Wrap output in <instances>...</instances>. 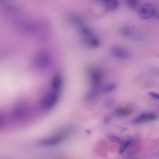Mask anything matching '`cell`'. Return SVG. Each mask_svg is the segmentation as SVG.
Here are the masks:
<instances>
[{"label":"cell","mask_w":159,"mask_h":159,"mask_svg":"<svg viewBox=\"0 0 159 159\" xmlns=\"http://www.w3.org/2000/svg\"><path fill=\"white\" fill-rule=\"evenodd\" d=\"M148 94L154 98L158 99L159 98V94L153 92H150L148 93Z\"/></svg>","instance_id":"d6986e66"},{"label":"cell","mask_w":159,"mask_h":159,"mask_svg":"<svg viewBox=\"0 0 159 159\" xmlns=\"http://www.w3.org/2000/svg\"><path fill=\"white\" fill-rule=\"evenodd\" d=\"M103 78V74L99 69H95L91 73L90 79L93 85H101Z\"/></svg>","instance_id":"ba28073f"},{"label":"cell","mask_w":159,"mask_h":159,"mask_svg":"<svg viewBox=\"0 0 159 159\" xmlns=\"http://www.w3.org/2000/svg\"><path fill=\"white\" fill-rule=\"evenodd\" d=\"M157 119L156 114L152 112H145L133 120L134 124H140L155 120Z\"/></svg>","instance_id":"8992f818"},{"label":"cell","mask_w":159,"mask_h":159,"mask_svg":"<svg viewBox=\"0 0 159 159\" xmlns=\"http://www.w3.org/2000/svg\"><path fill=\"white\" fill-rule=\"evenodd\" d=\"M155 9L154 6L149 3L143 4L139 8L138 14L139 17L143 20L149 19L155 15Z\"/></svg>","instance_id":"3957f363"},{"label":"cell","mask_w":159,"mask_h":159,"mask_svg":"<svg viewBox=\"0 0 159 159\" xmlns=\"http://www.w3.org/2000/svg\"><path fill=\"white\" fill-rule=\"evenodd\" d=\"M103 2L106 8L108 10L114 11L119 7V3L118 0H104Z\"/></svg>","instance_id":"7c38bea8"},{"label":"cell","mask_w":159,"mask_h":159,"mask_svg":"<svg viewBox=\"0 0 159 159\" xmlns=\"http://www.w3.org/2000/svg\"><path fill=\"white\" fill-rule=\"evenodd\" d=\"M127 6L132 9L136 8L139 4V0H125Z\"/></svg>","instance_id":"9a60e30c"},{"label":"cell","mask_w":159,"mask_h":159,"mask_svg":"<svg viewBox=\"0 0 159 159\" xmlns=\"http://www.w3.org/2000/svg\"><path fill=\"white\" fill-rule=\"evenodd\" d=\"M108 139L111 142L119 143L121 141V139L119 137L113 134H109L107 136Z\"/></svg>","instance_id":"ac0fdd59"},{"label":"cell","mask_w":159,"mask_h":159,"mask_svg":"<svg viewBox=\"0 0 159 159\" xmlns=\"http://www.w3.org/2000/svg\"><path fill=\"white\" fill-rule=\"evenodd\" d=\"M133 111L132 108L130 107H126L118 108L115 110L114 112L119 117H125L130 115Z\"/></svg>","instance_id":"8fae6325"},{"label":"cell","mask_w":159,"mask_h":159,"mask_svg":"<svg viewBox=\"0 0 159 159\" xmlns=\"http://www.w3.org/2000/svg\"><path fill=\"white\" fill-rule=\"evenodd\" d=\"M101 90V85H93L89 90L86 96V99L88 101L95 99L98 95Z\"/></svg>","instance_id":"30bf717a"},{"label":"cell","mask_w":159,"mask_h":159,"mask_svg":"<svg viewBox=\"0 0 159 159\" xmlns=\"http://www.w3.org/2000/svg\"><path fill=\"white\" fill-rule=\"evenodd\" d=\"M69 131L63 129L56 133L52 136L40 140V144L44 146H53L58 144L68 136Z\"/></svg>","instance_id":"6da1fadb"},{"label":"cell","mask_w":159,"mask_h":159,"mask_svg":"<svg viewBox=\"0 0 159 159\" xmlns=\"http://www.w3.org/2000/svg\"><path fill=\"white\" fill-rule=\"evenodd\" d=\"M113 55L116 58L120 59H126L130 56L129 51L124 47L121 46H116L112 49Z\"/></svg>","instance_id":"52a82bcc"},{"label":"cell","mask_w":159,"mask_h":159,"mask_svg":"<svg viewBox=\"0 0 159 159\" xmlns=\"http://www.w3.org/2000/svg\"><path fill=\"white\" fill-rule=\"evenodd\" d=\"M121 34L126 37H133V33L129 28L127 27L122 28L120 31Z\"/></svg>","instance_id":"2e32d148"},{"label":"cell","mask_w":159,"mask_h":159,"mask_svg":"<svg viewBox=\"0 0 159 159\" xmlns=\"http://www.w3.org/2000/svg\"><path fill=\"white\" fill-rule=\"evenodd\" d=\"M102 0V1H104V0Z\"/></svg>","instance_id":"44dd1931"},{"label":"cell","mask_w":159,"mask_h":159,"mask_svg":"<svg viewBox=\"0 0 159 159\" xmlns=\"http://www.w3.org/2000/svg\"><path fill=\"white\" fill-rule=\"evenodd\" d=\"M49 54L45 51H41L36 55L34 63L36 66L40 68H44L49 65L50 62Z\"/></svg>","instance_id":"277c9868"},{"label":"cell","mask_w":159,"mask_h":159,"mask_svg":"<svg viewBox=\"0 0 159 159\" xmlns=\"http://www.w3.org/2000/svg\"><path fill=\"white\" fill-rule=\"evenodd\" d=\"M63 79L60 74H56L53 77L52 82V90L59 92L61 87Z\"/></svg>","instance_id":"9c48e42d"},{"label":"cell","mask_w":159,"mask_h":159,"mask_svg":"<svg viewBox=\"0 0 159 159\" xmlns=\"http://www.w3.org/2000/svg\"><path fill=\"white\" fill-rule=\"evenodd\" d=\"M114 101L112 97H109L107 98L104 102V105L105 107L109 108L114 104Z\"/></svg>","instance_id":"e0dca14e"},{"label":"cell","mask_w":159,"mask_h":159,"mask_svg":"<svg viewBox=\"0 0 159 159\" xmlns=\"http://www.w3.org/2000/svg\"><path fill=\"white\" fill-rule=\"evenodd\" d=\"M84 41L89 46L93 48H96L99 45V39L88 28L83 27L81 28Z\"/></svg>","instance_id":"5b68a950"},{"label":"cell","mask_w":159,"mask_h":159,"mask_svg":"<svg viewBox=\"0 0 159 159\" xmlns=\"http://www.w3.org/2000/svg\"><path fill=\"white\" fill-rule=\"evenodd\" d=\"M132 139H128L121 142L119 151V153L121 154L125 151L132 143Z\"/></svg>","instance_id":"5bb4252c"},{"label":"cell","mask_w":159,"mask_h":159,"mask_svg":"<svg viewBox=\"0 0 159 159\" xmlns=\"http://www.w3.org/2000/svg\"><path fill=\"white\" fill-rule=\"evenodd\" d=\"M116 87V84L114 83L111 82L104 85L101 89L103 93H108L114 90Z\"/></svg>","instance_id":"4fadbf2b"},{"label":"cell","mask_w":159,"mask_h":159,"mask_svg":"<svg viewBox=\"0 0 159 159\" xmlns=\"http://www.w3.org/2000/svg\"><path fill=\"white\" fill-rule=\"evenodd\" d=\"M59 93V92L52 90L43 97L41 103L42 106L46 109L52 107L57 101Z\"/></svg>","instance_id":"7a4b0ae2"},{"label":"cell","mask_w":159,"mask_h":159,"mask_svg":"<svg viewBox=\"0 0 159 159\" xmlns=\"http://www.w3.org/2000/svg\"><path fill=\"white\" fill-rule=\"evenodd\" d=\"M111 117L108 116L107 115L104 117L103 122L105 124H109L111 122Z\"/></svg>","instance_id":"ffe728a7"}]
</instances>
